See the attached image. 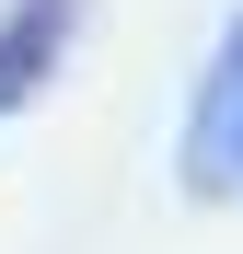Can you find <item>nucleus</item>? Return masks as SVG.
Returning <instances> with one entry per match:
<instances>
[{
	"mask_svg": "<svg viewBox=\"0 0 243 254\" xmlns=\"http://www.w3.org/2000/svg\"><path fill=\"white\" fill-rule=\"evenodd\" d=\"M58 47H70V0H23V12L0 23V116L58 69Z\"/></svg>",
	"mask_w": 243,
	"mask_h": 254,
	"instance_id": "obj_2",
	"label": "nucleus"
},
{
	"mask_svg": "<svg viewBox=\"0 0 243 254\" xmlns=\"http://www.w3.org/2000/svg\"><path fill=\"white\" fill-rule=\"evenodd\" d=\"M185 196L197 208L243 196V12L220 23L209 69H197V104H185Z\"/></svg>",
	"mask_w": 243,
	"mask_h": 254,
	"instance_id": "obj_1",
	"label": "nucleus"
}]
</instances>
